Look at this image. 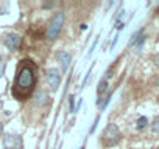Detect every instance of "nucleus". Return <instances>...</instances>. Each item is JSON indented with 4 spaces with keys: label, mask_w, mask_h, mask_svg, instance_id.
Returning <instances> with one entry per match:
<instances>
[{
    "label": "nucleus",
    "mask_w": 159,
    "mask_h": 149,
    "mask_svg": "<svg viewBox=\"0 0 159 149\" xmlns=\"http://www.w3.org/2000/svg\"><path fill=\"white\" fill-rule=\"evenodd\" d=\"M36 83V76H34V67L30 64V61H24V64L20 65L19 71H17V78H16V84H14V96L17 98H25L30 95V92L33 90Z\"/></svg>",
    "instance_id": "obj_1"
},
{
    "label": "nucleus",
    "mask_w": 159,
    "mask_h": 149,
    "mask_svg": "<svg viewBox=\"0 0 159 149\" xmlns=\"http://www.w3.org/2000/svg\"><path fill=\"white\" fill-rule=\"evenodd\" d=\"M62 23H64V14L59 11V13H56L53 16V19L50 20V25L47 28V37L50 40H55L58 37V34H59V31L62 28Z\"/></svg>",
    "instance_id": "obj_2"
},
{
    "label": "nucleus",
    "mask_w": 159,
    "mask_h": 149,
    "mask_svg": "<svg viewBox=\"0 0 159 149\" xmlns=\"http://www.w3.org/2000/svg\"><path fill=\"white\" fill-rule=\"evenodd\" d=\"M120 140V130L117 127V124H108V127L103 132V144L105 146H112L117 144Z\"/></svg>",
    "instance_id": "obj_3"
},
{
    "label": "nucleus",
    "mask_w": 159,
    "mask_h": 149,
    "mask_svg": "<svg viewBox=\"0 0 159 149\" xmlns=\"http://www.w3.org/2000/svg\"><path fill=\"white\" fill-rule=\"evenodd\" d=\"M3 146L5 149H22V138L19 135L7 134L3 138Z\"/></svg>",
    "instance_id": "obj_4"
},
{
    "label": "nucleus",
    "mask_w": 159,
    "mask_h": 149,
    "mask_svg": "<svg viewBox=\"0 0 159 149\" xmlns=\"http://www.w3.org/2000/svg\"><path fill=\"white\" fill-rule=\"evenodd\" d=\"M59 81H61V74H59V71L56 68L47 70V83H48L52 90H56L59 87Z\"/></svg>",
    "instance_id": "obj_5"
},
{
    "label": "nucleus",
    "mask_w": 159,
    "mask_h": 149,
    "mask_svg": "<svg viewBox=\"0 0 159 149\" xmlns=\"http://www.w3.org/2000/svg\"><path fill=\"white\" fill-rule=\"evenodd\" d=\"M5 45L13 51V50H17L19 48V45H20V36L17 34V33H10V34H7V37H5Z\"/></svg>",
    "instance_id": "obj_6"
},
{
    "label": "nucleus",
    "mask_w": 159,
    "mask_h": 149,
    "mask_svg": "<svg viewBox=\"0 0 159 149\" xmlns=\"http://www.w3.org/2000/svg\"><path fill=\"white\" fill-rule=\"evenodd\" d=\"M56 59H58V62L61 64L62 71H66V70L69 68V64H70L72 56H70L67 51H58V53H56Z\"/></svg>",
    "instance_id": "obj_7"
},
{
    "label": "nucleus",
    "mask_w": 159,
    "mask_h": 149,
    "mask_svg": "<svg viewBox=\"0 0 159 149\" xmlns=\"http://www.w3.org/2000/svg\"><path fill=\"white\" fill-rule=\"evenodd\" d=\"M151 130H153L154 134L159 132V117H156V118L153 120V123H151Z\"/></svg>",
    "instance_id": "obj_8"
},
{
    "label": "nucleus",
    "mask_w": 159,
    "mask_h": 149,
    "mask_svg": "<svg viewBox=\"0 0 159 149\" xmlns=\"http://www.w3.org/2000/svg\"><path fill=\"white\" fill-rule=\"evenodd\" d=\"M147 123H148L147 118H145V117H140V118L137 120V124H136V126H137V129H143V127L147 126Z\"/></svg>",
    "instance_id": "obj_9"
},
{
    "label": "nucleus",
    "mask_w": 159,
    "mask_h": 149,
    "mask_svg": "<svg viewBox=\"0 0 159 149\" xmlns=\"http://www.w3.org/2000/svg\"><path fill=\"white\" fill-rule=\"evenodd\" d=\"M106 89H108V83H106V79H103V81L100 83V86H98V93H100V95L105 93Z\"/></svg>",
    "instance_id": "obj_10"
},
{
    "label": "nucleus",
    "mask_w": 159,
    "mask_h": 149,
    "mask_svg": "<svg viewBox=\"0 0 159 149\" xmlns=\"http://www.w3.org/2000/svg\"><path fill=\"white\" fill-rule=\"evenodd\" d=\"M154 65H156V67L159 68V53H157V54L154 56Z\"/></svg>",
    "instance_id": "obj_11"
},
{
    "label": "nucleus",
    "mask_w": 159,
    "mask_h": 149,
    "mask_svg": "<svg viewBox=\"0 0 159 149\" xmlns=\"http://www.w3.org/2000/svg\"><path fill=\"white\" fill-rule=\"evenodd\" d=\"M2 132H3V124L0 123V135H2Z\"/></svg>",
    "instance_id": "obj_12"
},
{
    "label": "nucleus",
    "mask_w": 159,
    "mask_h": 149,
    "mask_svg": "<svg viewBox=\"0 0 159 149\" xmlns=\"http://www.w3.org/2000/svg\"><path fill=\"white\" fill-rule=\"evenodd\" d=\"M0 61H2V54H0Z\"/></svg>",
    "instance_id": "obj_13"
},
{
    "label": "nucleus",
    "mask_w": 159,
    "mask_h": 149,
    "mask_svg": "<svg viewBox=\"0 0 159 149\" xmlns=\"http://www.w3.org/2000/svg\"><path fill=\"white\" fill-rule=\"evenodd\" d=\"M157 40H159V36H157Z\"/></svg>",
    "instance_id": "obj_14"
}]
</instances>
